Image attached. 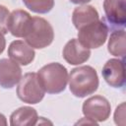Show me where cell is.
<instances>
[{"mask_svg": "<svg viewBox=\"0 0 126 126\" xmlns=\"http://www.w3.org/2000/svg\"><path fill=\"white\" fill-rule=\"evenodd\" d=\"M70 92L77 97H86L98 88V76L92 66H79L71 70L68 76Z\"/></svg>", "mask_w": 126, "mask_h": 126, "instance_id": "6da1fadb", "label": "cell"}, {"mask_svg": "<svg viewBox=\"0 0 126 126\" xmlns=\"http://www.w3.org/2000/svg\"><path fill=\"white\" fill-rule=\"evenodd\" d=\"M36 74L45 93L56 94L65 91L69 75L62 64L57 62L49 63L40 68Z\"/></svg>", "mask_w": 126, "mask_h": 126, "instance_id": "7a4b0ae2", "label": "cell"}, {"mask_svg": "<svg viewBox=\"0 0 126 126\" xmlns=\"http://www.w3.org/2000/svg\"><path fill=\"white\" fill-rule=\"evenodd\" d=\"M25 39L32 48L41 49L47 47L54 39L53 28L45 19L41 17H32L30 30Z\"/></svg>", "mask_w": 126, "mask_h": 126, "instance_id": "3957f363", "label": "cell"}, {"mask_svg": "<svg viewBox=\"0 0 126 126\" xmlns=\"http://www.w3.org/2000/svg\"><path fill=\"white\" fill-rule=\"evenodd\" d=\"M107 34V26L104 22L97 20L78 30V40L83 46L89 49L98 48L106 41Z\"/></svg>", "mask_w": 126, "mask_h": 126, "instance_id": "277c9868", "label": "cell"}, {"mask_svg": "<svg viewBox=\"0 0 126 126\" xmlns=\"http://www.w3.org/2000/svg\"><path fill=\"white\" fill-rule=\"evenodd\" d=\"M44 90L41 87L36 73H27L21 78L17 87L18 97L30 104H35L42 100L44 96Z\"/></svg>", "mask_w": 126, "mask_h": 126, "instance_id": "5b68a950", "label": "cell"}, {"mask_svg": "<svg viewBox=\"0 0 126 126\" xmlns=\"http://www.w3.org/2000/svg\"><path fill=\"white\" fill-rule=\"evenodd\" d=\"M83 114L95 122H103L110 115L109 101L102 95H94L86 99L82 106Z\"/></svg>", "mask_w": 126, "mask_h": 126, "instance_id": "8992f818", "label": "cell"}, {"mask_svg": "<svg viewBox=\"0 0 126 126\" xmlns=\"http://www.w3.org/2000/svg\"><path fill=\"white\" fill-rule=\"evenodd\" d=\"M104 81L112 88H122L125 85V66L124 61L112 58L106 61L102 71Z\"/></svg>", "mask_w": 126, "mask_h": 126, "instance_id": "52a82bcc", "label": "cell"}, {"mask_svg": "<svg viewBox=\"0 0 126 126\" xmlns=\"http://www.w3.org/2000/svg\"><path fill=\"white\" fill-rule=\"evenodd\" d=\"M31 15L22 9H17L9 14L7 20V29L12 35L16 37H25L32 24Z\"/></svg>", "mask_w": 126, "mask_h": 126, "instance_id": "ba28073f", "label": "cell"}, {"mask_svg": "<svg viewBox=\"0 0 126 126\" xmlns=\"http://www.w3.org/2000/svg\"><path fill=\"white\" fill-rule=\"evenodd\" d=\"M22 78V69L12 59H0V87L12 89Z\"/></svg>", "mask_w": 126, "mask_h": 126, "instance_id": "9c48e42d", "label": "cell"}, {"mask_svg": "<svg viewBox=\"0 0 126 126\" xmlns=\"http://www.w3.org/2000/svg\"><path fill=\"white\" fill-rule=\"evenodd\" d=\"M62 54L65 61L70 65H80L89 60L91 50L83 46L77 38H72L65 44Z\"/></svg>", "mask_w": 126, "mask_h": 126, "instance_id": "30bf717a", "label": "cell"}, {"mask_svg": "<svg viewBox=\"0 0 126 126\" xmlns=\"http://www.w3.org/2000/svg\"><path fill=\"white\" fill-rule=\"evenodd\" d=\"M8 55L10 59L20 65L27 66L34 59V50L24 40H14L8 47Z\"/></svg>", "mask_w": 126, "mask_h": 126, "instance_id": "8fae6325", "label": "cell"}, {"mask_svg": "<svg viewBox=\"0 0 126 126\" xmlns=\"http://www.w3.org/2000/svg\"><path fill=\"white\" fill-rule=\"evenodd\" d=\"M126 0H104L103 9L106 19L115 26H124L126 23Z\"/></svg>", "mask_w": 126, "mask_h": 126, "instance_id": "7c38bea8", "label": "cell"}, {"mask_svg": "<svg viewBox=\"0 0 126 126\" xmlns=\"http://www.w3.org/2000/svg\"><path fill=\"white\" fill-rule=\"evenodd\" d=\"M97 20H99L98 13L91 5L79 6L74 9L72 14V22L77 30Z\"/></svg>", "mask_w": 126, "mask_h": 126, "instance_id": "4fadbf2b", "label": "cell"}, {"mask_svg": "<svg viewBox=\"0 0 126 126\" xmlns=\"http://www.w3.org/2000/svg\"><path fill=\"white\" fill-rule=\"evenodd\" d=\"M38 115L34 108L30 106H22L16 109L10 116V124L12 126H31L37 124Z\"/></svg>", "mask_w": 126, "mask_h": 126, "instance_id": "5bb4252c", "label": "cell"}, {"mask_svg": "<svg viewBox=\"0 0 126 126\" xmlns=\"http://www.w3.org/2000/svg\"><path fill=\"white\" fill-rule=\"evenodd\" d=\"M125 40H126V34L124 30H116L111 32L109 39H108V44H107V49L108 52L117 57H124L125 56Z\"/></svg>", "mask_w": 126, "mask_h": 126, "instance_id": "9a60e30c", "label": "cell"}, {"mask_svg": "<svg viewBox=\"0 0 126 126\" xmlns=\"http://www.w3.org/2000/svg\"><path fill=\"white\" fill-rule=\"evenodd\" d=\"M26 7L33 13L46 14L54 7V0H23Z\"/></svg>", "mask_w": 126, "mask_h": 126, "instance_id": "2e32d148", "label": "cell"}, {"mask_svg": "<svg viewBox=\"0 0 126 126\" xmlns=\"http://www.w3.org/2000/svg\"><path fill=\"white\" fill-rule=\"evenodd\" d=\"M9 10L4 5H0V32L6 34L8 32L7 29V20L9 17Z\"/></svg>", "mask_w": 126, "mask_h": 126, "instance_id": "e0dca14e", "label": "cell"}, {"mask_svg": "<svg viewBox=\"0 0 126 126\" xmlns=\"http://www.w3.org/2000/svg\"><path fill=\"white\" fill-rule=\"evenodd\" d=\"M114 121L117 125H124L125 124V103L122 102L119 106L116 107L114 113Z\"/></svg>", "mask_w": 126, "mask_h": 126, "instance_id": "ac0fdd59", "label": "cell"}, {"mask_svg": "<svg viewBox=\"0 0 126 126\" xmlns=\"http://www.w3.org/2000/svg\"><path fill=\"white\" fill-rule=\"evenodd\" d=\"M5 47H6V40H5L4 34L2 32H0V54L4 51Z\"/></svg>", "mask_w": 126, "mask_h": 126, "instance_id": "d6986e66", "label": "cell"}, {"mask_svg": "<svg viewBox=\"0 0 126 126\" xmlns=\"http://www.w3.org/2000/svg\"><path fill=\"white\" fill-rule=\"evenodd\" d=\"M70 1L72 3H74V4H87L91 0H70Z\"/></svg>", "mask_w": 126, "mask_h": 126, "instance_id": "ffe728a7", "label": "cell"}, {"mask_svg": "<svg viewBox=\"0 0 126 126\" xmlns=\"http://www.w3.org/2000/svg\"><path fill=\"white\" fill-rule=\"evenodd\" d=\"M0 125H7V120H6V117L2 114V113H0Z\"/></svg>", "mask_w": 126, "mask_h": 126, "instance_id": "44dd1931", "label": "cell"}]
</instances>
